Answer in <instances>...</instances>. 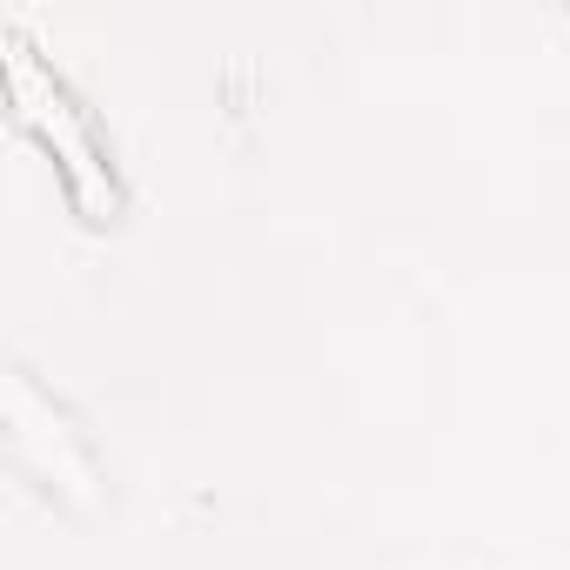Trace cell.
<instances>
[{"instance_id": "6da1fadb", "label": "cell", "mask_w": 570, "mask_h": 570, "mask_svg": "<svg viewBox=\"0 0 570 570\" xmlns=\"http://www.w3.org/2000/svg\"><path fill=\"white\" fill-rule=\"evenodd\" d=\"M8 95H14V115L55 148L61 161V188L75 202L81 222H115L128 188H121V168H115V148L101 141L95 128V108L68 88V75L55 61L35 55V41L21 28H8Z\"/></svg>"}]
</instances>
